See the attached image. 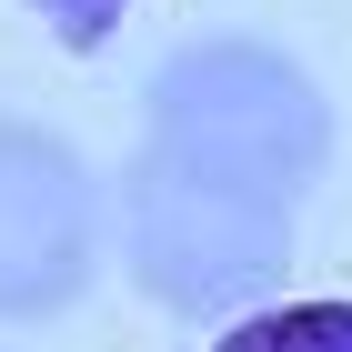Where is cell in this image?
<instances>
[{
  "label": "cell",
  "mask_w": 352,
  "mask_h": 352,
  "mask_svg": "<svg viewBox=\"0 0 352 352\" xmlns=\"http://www.w3.org/2000/svg\"><path fill=\"white\" fill-rule=\"evenodd\" d=\"M51 30L71 51H101L111 30H121V0H51Z\"/></svg>",
  "instance_id": "5b68a950"
},
{
  "label": "cell",
  "mask_w": 352,
  "mask_h": 352,
  "mask_svg": "<svg viewBox=\"0 0 352 352\" xmlns=\"http://www.w3.org/2000/svg\"><path fill=\"white\" fill-rule=\"evenodd\" d=\"M91 252H101V201H91V171L71 162V141L0 121V312L41 322L60 302H81Z\"/></svg>",
  "instance_id": "3957f363"
},
{
  "label": "cell",
  "mask_w": 352,
  "mask_h": 352,
  "mask_svg": "<svg viewBox=\"0 0 352 352\" xmlns=\"http://www.w3.org/2000/svg\"><path fill=\"white\" fill-rule=\"evenodd\" d=\"M151 151L302 201L312 171L332 162V111L262 41H191L151 71Z\"/></svg>",
  "instance_id": "6da1fadb"
},
{
  "label": "cell",
  "mask_w": 352,
  "mask_h": 352,
  "mask_svg": "<svg viewBox=\"0 0 352 352\" xmlns=\"http://www.w3.org/2000/svg\"><path fill=\"white\" fill-rule=\"evenodd\" d=\"M221 352H352V302H302V312H262Z\"/></svg>",
  "instance_id": "277c9868"
},
{
  "label": "cell",
  "mask_w": 352,
  "mask_h": 352,
  "mask_svg": "<svg viewBox=\"0 0 352 352\" xmlns=\"http://www.w3.org/2000/svg\"><path fill=\"white\" fill-rule=\"evenodd\" d=\"M121 232H131V272L171 312H232V302H262L292 262V201L282 191H252L232 171L171 162L141 141L131 182H121Z\"/></svg>",
  "instance_id": "7a4b0ae2"
}]
</instances>
